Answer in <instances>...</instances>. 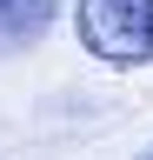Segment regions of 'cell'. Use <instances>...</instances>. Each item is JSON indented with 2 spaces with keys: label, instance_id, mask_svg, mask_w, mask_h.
Segmentation results:
<instances>
[{
  "label": "cell",
  "instance_id": "cell-2",
  "mask_svg": "<svg viewBox=\"0 0 153 160\" xmlns=\"http://www.w3.org/2000/svg\"><path fill=\"white\" fill-rule=\"evenodd\" d=\"M53 20H60V0H0V60L27 53Z\"/></svg>",
  "mask_w": 153,
  "mask_h": 160
},
{
  "label": "cell",
  "instance_id": "cell-1",
  "mask_svg": "<svg viewBox=\"0 0 153 160\" xmlns=\"http://www.w3.org/2000/svg\"><path fill=\"white\" fill-rule=\"evenodd\" d=\"M73 33L113 73L153 67V0H73Z\"/></svg>",
  "mask_w": 153,
  "mask_h": 160
},
{
  "label": "cell",
  "instance_id": "cell-3",
  "mask_svg": "<svg viewBox=\"0 0 153 160\" xmlns=\"http://www.w3.org/2000/svg\"><path fill=\"white\" fill-rule=\"evenodd\" d=\"M133 160H153V140H146V147H140V153H133Z\"/></svg>",
  "mask_w": 153,
  "mask_h": 160
}]
</instances>
